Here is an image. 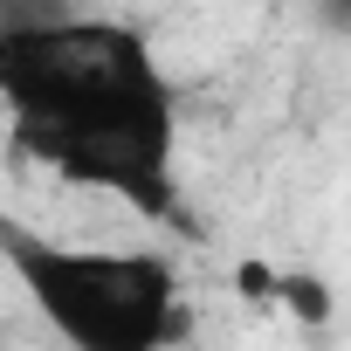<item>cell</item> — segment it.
Masks as SVG:
<instances>
[{
    "label": "cell",
    "instance_id": "obj_1",
    "mask_svg": "<svg viewBox=\"0 0 351 351\" xmlns=\"http://www.w3.org/2000/svg\"><path fill=\"white\" fill-rule=\"evenodd\" d=\"M0 97L21 152L76 186H110L145 214H172V90L124 21H42L0 28Z\"/></svg>",
    "mask_w": 351,
    "mask_h": 351
},
{
    "label": "cell",
    "instance_id": "obj_2",
    "mask_svg": "<svg viewBox=\"0 0 351 351\" xmlns=\"http://www.w3.org/2000/svg\"><path fill=\"white\" fill-rule=\"evenodd\" d=\"M0 262L21 276L35 310L83 351H152L180 337V276L165 255L62 248L0 221Z\"/></svg>",
    "mask_w": 351,
    "mask_h": 351
},
{
    "label": "cell",
    "instance_id": "obj_3",
    "mask_svg": "<svg viewBox=\"0 0 351 351\" xmlns=\"http://www.w3.org/2000/svg\"><path fill=\"white\" fill-rule=\"evenodd\" d=\"M76 14L69 0H0V28H42V21H62Z\"/></svg>",
    "mask_w": 351,
    "mask_h": 351
},
{
    "label": "cell",
    "instance_id": "obj_4",
    "mask_svg": "<svg viewBox=\"0 0 351 351\" xmlns=\"http://www.w3.org/2000/svg\"><path fill=\"white\" fill-rule=\"evenodd\" d=\"M282 296H289L303 317H324V310H330V303H324V282H310V276H303V282L289 276V282H282Z\"/></svg>",
    "mask_w": 351,
    "mask_h": 351
}]
</instances>
